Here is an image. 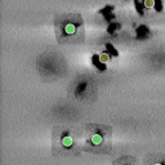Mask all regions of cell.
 Returning a JSON list of instances; mask_svg holds the SVG:
<instances>
[{
  "mask_svg": "<svg viewBox=\"0 0 165 165\" xmlns=\"http://www.w3.org/2000/svg\"><path fill=\"white\" fill-rule=\"evenodd\" d=\"M155 165H163V164H160V163H157V164H155Z\"/></svg>",
  "mask_w": 165,
  "mask_h": 165,
  "instance_id": "cell-4",
  "label": "cell"
},
{
  "mask_svg": "<svg viewBox=\"0 0 165 165\" xmlns=\"http://www.w3.org/2000/svg\"><path fill=\"white\" fill-rule=\"evenodd\" d=\"M62 144L65 146V147H71L72 146V138L70 136H65L62 138Z\"/></svg>",
  "mask_w": 165,
  "mask_h": 165,
  "instance_id": "cell-2",
  "label": "cell"
},
{
  "mask_svg": "<svg viewBox=\"0 0 165 165\" xmlns=\"http://www.w3.org/2000/svg\"><path fill=\"white\" fill-rule=\"evenodd\" d=\"M65 31H66L67 34H72V32L75 31V26L72 25V23H67L66 27H65Z\"/></svg>",
  "mask_w": 165,
  "mask_h": 165,
  "instance_id": "cell-3",
  "label": "cell"
},
{
  "mask_svg": "<svg viewBox=\"0 0 165 165\" xmlns=\"http://www.w3.org/2000/svg\"><path fill=\"white\" fill-rule=\"evenodd\" d=\"M90 142L93 143V144H96V146H98V144H101V143L103 142V138H102V136H101L99 133H96V134H93V136H92Z\"/></svg>",
  "mask_w": 165,
  "mask_h": 165,
  "instance_id": "cell-1",
  "label": "cell"
}]
</instances>
